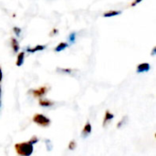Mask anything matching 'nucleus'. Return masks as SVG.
Returning a JSON list of instances; mask_svg holds the SVG:
<instances>
[{"mask_svg": "<svg viewBox=\"0 0 156 156\" xmlns=\"http://www.w3.org/2000/svg\"><path fill=\"white\" fill-rule=\"evenodd\" d=\"M126 121H127V116H124V117L121 120V122H119L117 123V128L119 129V128L122 127V125H124V124H125Z\"/></svg>", "mask_w": 156, "mask_h": 156, "instance_id": "nucleus-13", "label": "nucleus"}, {"mask_svg": "<svg viewBox=\"0 0 156 156\" xmlns=\"http://www.w3.org/2000/svg\"><path fill=\"white\" fill-rule=\"evenodd\" d=\"M24 59H25V52H20L17 56V58H16V66L17 67H20L23 65L24 63Z\"/></svg>", "mask_w": 156, "mask_h": 156, "instance_id": "nucleus-8", "label": "nucleus"}, {"mask_svg": "<svg viewBox=\"0 0 156 156\" xmlns=\"http://www.w3.org/2000/svg\"><path fill=\"white\" fill-rule=\"evenodd\" d=\"M11 45H12V48H13L15 52H17L19 50V44H18V42H17V40L16 38H12Z\"/></svg>", "mask_w": 156, "mask_h": 156, "instance_id": "nucleus-12", "label": "nucleus"}, {"mask_svg": "<svg viewBox=\"0 0 156 156\" xmlns=\"http://www.w3.org/2000/svg\"><path fill=\"white\" fill-rule=\"evenodd\" d=\"M3 79V73H2V70H1V68H0V81L2 80Z\"/></svg>", "mask_w": 156, "mask_h": 156, "instance_id": "nucleus-19", "label": "nucleus"}, {"mask_svg": "<svg viewBox=\"0 0 156 156\" xmlns=\"http://www.w3.org/2000/svg\"><path fill=\"white\" fill-rule=\"evenodd\" d=\"M75 39H76V34L75 33H71L69 36V41L70 43H74L75 42Z\"/></svg>", "mask_w": 156, "mask_h": 156, "instance_id": "nucleus-15", "label": "nucleus"}, {"mask_svg": "<svg viewBox=\"0 0 156 156\" xmlns=\"http://www.w3.org/2000/svg\"><path fill=\"white\" fill-rule=\"evenodd\" d=\"M76 147H77V144H76V142L75 141H71L69 144V150H74V149H76Z\"/></svg>", "mask_w": 156, "mask_h": 156, "instance_id": "nucleus-14", "label": "nucleus"}, {"mask_svg": "<svg viewBox=\"0 0 156 156\" xmlns=\"http://www.w3.org/2000/svg\"><path fill=\"white\" fill-rule=\"evenodd\" d=\"M114 118V115L110 112V111H106L105 112V115H104V119H103V122H102V125L103 126H106L112 119Z\"/></svg>", "mask_w": 156, "mask_h": 156, "instance_id": "nucleus-6", "label": "nucleus"}, {"mask_svg": "<svg viewBox=\"0 0 156 156\" xmlns=\"http://www.w3.org/2000/svg\"><path fill=\"white\" fill-rule=\"evenodd\" d=\"M37 141H38V140H37V138L36 136H33V137L30 139V141H28V142H29L31 144H33V145H34L35 144H37Z\"/></svg>", "mask_w": 156, "mask_h": 156, "instance_id": "nucleus-16", "label": "nucleus"}, {"mask_svg": "<svg viewBox=\"0 0 156 156\" xmlns=\"http://www.w3.org/2000/svg\"><path fill=\"white\" fill-rule=\"evenodd\" d=\"M14 31H15L16 35L17 37H19V35H20V32H21L20 28H18V27H14Z\"/></svg>", "mask_w": 156, "mask_h": 156, "instance_id": "nucleus-17", "label": "nucleus"}, {"mask_svg": "<svg viewBox=\"0 0 156 156\" xmlns=\"http://www.w3.org/2000/svg\"><path fill=\"white\" fill-rule=\"evenodd\" d=\"M33 122L35 123H37L38 126H41V127H48L50 124L49 118L43 115V114H40V113H37V114L34 115Z\"/></svg>", "mask_w": 156, "mask_h": 156, "instance_id": "nucleus-2", "label": "nucleus"}, {"mask_svg": "<svg viewBox=\"0 0 156 156\" xmlns=\"http://www.w3.org/2000/svg\"><path fill=\"white\" fill-rule=\"evenodd\" d=\"M1 92H2V90H1V86H0V98H1Z\"/></svg>", "mask_w": 156, "mask_h": 156, "instance_id": "nucleus-21", "label": "nucleus"}, {"mask_svg": "<svg viewBox=\"0 0 156 156\" xmlns=\"http://www.w3.org/2000/svg\"><path fill=\"white\" fill-rule=\"evenodd\" d=\"M38 103H39V105L41 107H50V106H52L54 104L51 101L46 100V99H40L39 101H38Z\"/></svg>", "mask_w": 156, "mask_h": 156, "instance_id": "nucleus-7", "label": "nucleus"}, {"mask_svg": "<svg viewBox=\"0 0 156 156\" xmlns=\"http://www.w3.org/2000/svg\"><path fill=\"white\" fill-rule=\"evenodd\" d=\"M61 71H63L65 73H70L72 70L71 69H61Z\"/></svg>", "mask_w": 156, "mask_h": 156, "instance_id": "nucleus-18", "label": "nucleus"}, {"mask_svg": "<svg viewBox=\"0 0 156 156\" xmlns=\"http://www.w3.org/2000/svg\"><path fill=\"white\" fill-rule=\"evenodd\" d=\"M45 46H42V45H37L34 48H27V52H30V53H34V52H37V51H41L43 49H45Z\"/></svg>", "mask_w": 156, "mask_h": 156, "instance_id": "nucleus-10", "label": "nucleus"}, {"mask_svg": "<svg viewBox=\"0 0 156 156\" xmlns=\"http://www.w3.org/2000/svg\"><path fill=\"white\" fill-rule=\"evenodd\" d=\"M15 149L16 154L20 156H30L34 151L33 144H31L29 142L16 144L15 145Z\"/></svg>", "mask_w": 156, "mask_h": 156, "instance_id": "nucleus-1", "label": "nucleus"}, {"mask_svg": "<svg viewBox=\"0 0 156 156\" xmlns=\"http://www.w3.org/2000/svg\"><path fill=\"white\" fill-rule=\"evenodd\" d=\"M122 12L121 11H110V12H107L103 15L104 17H111V16H118L120 15Z\"/></svg>", "mask_w": 156, "mask_h": 156, "instance_id": "nucleus-11", "label": "nucleus"}, {"mask_svg": "<svg viewBox=\"0 0 156 156\" xmlns=\"http://www.w3.org/2000/svg\"><path fill=\"white\" fill-rule=\"evenodd\" d=\"M141 1H142V0H136V2L134 3V5H135V4H138V3H140Z\"/></svg>", "mask_w": 156, "mask_h": 156, "instance_id": "nucleus-20", "label": "nucleus"}, {"mask_svg": "<svg viewBox=\"0 0 156 156\" xmlns=\"http://www.w3.org/2000/svg\"><path fill=\"white\" fill-rule=\"evenodd\" d=\"M151 69V66L149 63H142L139 64L137 67V72L138 73H144V72H147L149 71Z\"/></svg>", "mask_w": 156, "mask_h": 156, "instance_id": "nucleus-5", "label": "nucleus"}, {"mask_svg": "<svg viewBox=\"0 0 156 156\" xmlns=\"http://www.w3.org/2000/svg\"><path fill=\"white\" fill-rule=\"evenodd\" d=\"M0 105H1V103H0Z\"/></svg>", "mask_w": 156, "mask_h": 156, "instance_id": "nucleus-22", "label": "nucleus"}, {"mask_svg": "<svg viewBox=\"0 0 156 156\" xmlns=\"http://www.w3.org/2000/svg\"><path fill=\"white\" fill-rule=\"evenodd\" d=\"M47 92H48V88L47 87H41L39 89H37V90H32V94L35 97H37V98L43 97Z\"/></svg>", "mask_w": 156, "mask_h": 156, "instance_id": "nucleus-3", "label": "nucleus"}, {"mask_svg": "<svg viewBox=\"0 0 156 156\" xmlns=\"http://www.w3.org/2000/svg\"><path fill=\"white\" fill-rule=\"evenodd\" d=\"M91 130H92V128H91V124H90V122H86V124H85V126L83 127L81 136H82V137H84V138L88 137V136L91 133Z\"/></svg>", "mask_w": 156, "mask_h": 156, "instance_id": "nucleus-4", "label": "nucleus"}, {"mask_svg": "<svg viewBox=\"0 0 156 156\" xmlns=\"http://www.w3.org/2000/svg\"><path fill=\"white\" fill-rule=\"evenodd\" d=\"M68 47H69V44H68V43H65V42L59 43V44L56 47L55 51H56V52H60V51L64 50L65 48H67Z\"/></svg>", "mask_w": 156, "mask_h": 156, "instance_id": "nucleus-9", "label": "nucleus"}]
</instances>
